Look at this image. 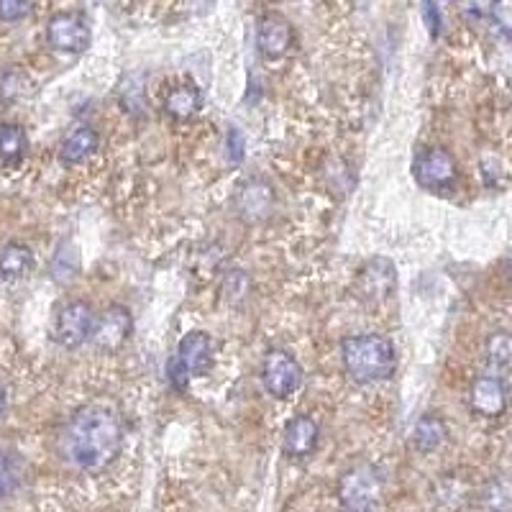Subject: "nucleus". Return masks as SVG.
Masks as SVG:
<instances>
[{
  "instance_id": "obj_6",
  "label": "nucleus",
  "mask_w": 512,
  "mask_h": 512,
  "mask_svg": "<svg viewBox=\"0 0 512 512\" xmlns=\"http://www.w3.org/2000/svg\"><path fill=\"white\" fill-rule=\"evenodd\" d=\"M300 382H303V369L287 351L272 349L264 356L262 384L269 395L277 400H287L300 390Z\"/></svg>"
},
{
  "instance_id": "obj_24",
  "label": "nucleus",
  "mask_w": 512,
  "mask_h": 512,
  "mask_svg": "<svg viewBox=\"0 0 512 512\" xmlns=\"http://www.w3.org/2000/svg\"><path fill=\"white\" fill-rule=\"evenodd\" d=\"M244 152V134H241L239 128H231V131H228V159H231L233 164H239L241 159H244Z\"/></svg>"
},
{
  "instance_id": "obj_5",
  "label": "nucleus",
  "mask_w": 512,
  "mask_h": 512,
  "mask_svg": "<svg viewBox=\"0 0 512 512\" xmlns=\"http://www.w3.org/2000/svg\"><path fill=\"white\" fill-rule=\"evenodd\" d=\"M379 497V477L372 466H354L338 482V500L346 512H374Z\"/></svg>"
},
{
  "instance_id": "obj_23",
  "label": "nucleus",
  "mask_w": 512,
  "mask_h": 512,
  "mask_svg": "<svg viewBox=\"0 0 512 512\" xmlns=\"http://www.w3.org/2000/svg\"><path fill=\"white\" fill-rule=\"evenodd\" d=\"M31 6L29 3H16V0H0V21H21L24 16H29Z\"/></svg>"
},
{
  "instance_id": "obj_20",
  "label": "nucleus",
  "mask_w": 512,
  "mask_h": 512,
  "mask_svg": "<svg viewBox=\"0 0 512 512\" xmlns=\"http://www.w3.org/2000/svg\"><path fill=\"white\" fill-rule=\"evenodd\" d=\"M487 361L497 372H510L512 369V336L510 333H495L487 341Z\"/></svg>"
},
{
  "instance_id": "obj_18",
  "label": "nucleus",
  "mask_w": 512,
  "mask_h": 512,
  "mask_svg": "<svg viewBox=\"0 0 512 512\" xmlns=\"http://www.w3.org/2000/svg\"><path fill=\"white\" fill-rule=\"evenodd\" d=\"M26 154V131L16 123L0 126V159L3 164H21Z\"/></svg>"
},
{
  "instance_id": "obj_8",
  "label": "nucleus",
  "mask_w": 512,
  "mask_h": 512,
  "mask_svg": "<svg viewBox=\"0 0 512 512\" xmlns=\"http://www.w3.org/2000/svg\"><path fill=\"white\" fill-rule=\"evenodd\" d=\"M47 41L57 52L80 54L90 44V26L80 13H57L49 18Z\"/></svg>"
},
{
  "instance_id": "obj_27",
  "label": "nucleus",
  "mask_w": 512,
  "mask_h": 512,
  "mask_svg": "<svg viewBox=\"0 0 512 512\" xmlns=\"http://www.w3.org/2000/svg\"><path fill=\"white\" fill-rule=\"evenodd\" d=\"M507 277H510V282H512V259H510V264H507Z\"/></svg>"
},
{
  "instance_id": "obj_1",
  "label": "nucleus",
  "mask_w": 512,
  "mask_h": 512,
  "mask_svg": "<svg viewBox=\"0 0 512 512\" xmlns=\"http://www.w3.org/2000/svg\"><path fill=\"white\" fill-rule=\"evenodd\" d=\"M123 448V423L111 408H80L62 431V451L82 472H103L118 459Z\"/></svg>"
},
{
  "instance_id": "obj_10",
  "label": "nucleus",
  "mask_w": 512,
  "mask_h": 512,
  "mask_svg": "<svg viewBox=\"0 0 512 512\" xmlns=\"http://www.w3.org/2000/svg\"><path fill=\"white\" fill-rule=\"evenodd\" d=\"M292 47V29L287 18L280 13H269L259 21L256 29V49L264 59H280L285 57L287 49Z\"/></svg>"
},
{
  "instance_id": "obj_9",
  "label": "nucleus",
  "mask_w": 512,
  "mask_h": 512,
  "mask_svg": "<svg viewBox=\"0 0 512 512\" xmlns=\"http://www.w3.org/2000/svg\"><path fill=\"white\" fill-rule=\"evenodd\" d=\"M128 336H131V315L121 305H113L95 320L93 344L100 351H118Z\"/></svg>"
},
{
  "instance_id": "obj_7",
  "label": "nucleus",
  "mask_w": 512,
  "mask_h": 512,
  "mask_svg": "<svg viewBox=\"0 0 512 512\" xmlns=\"http://www.w3.org/2000/svg\"><path fill=\"white\" fill-rule=\"evenodd\" d=\"M95 313L88 303L75 300V303L64 305L57 313L54 320V341L59 346H67V349H75L82 346L88 338H93L95 331Z\"/></svg>"
},
{
  "instance_id": "obj_15",
  "label": "nucleus",
  "mask_w": 512,
  "mask_h": 512,
  "mask_svg": "<svg viewBox=\"0 0 512 512\" xmlns=\"http://www.w3.org/2000/svg\"><path fill=\"white\" fill-rule=\"evenodd\" d=\"M98 144H100L98 131L90 126H82V128H77L75 134L67 136V141L62 144V152H59V157H62L64 164H77V162H82V159H88L90 154L98 149Z\"/></svg>"
},
{
  "instance_id": "obj_13",
  "label": "nucleus",
  "mask_w": 512,
  "mask_h": 512,
  "mask_svg": "<svg viewBox=\"0 0 512 512\" xmlns=\"http://www.w3.org/2000/svg\"><path fill=\"white\" fill-rule=\"evenodd\" d=\"M395 282V267H392L387 259H374V262H369L367 267L361 269L356 287H359L361 295L369 297V300H384L387 295H392Z\"/></svg>"
},
{
  "instance_id": "obj_11",
  "label": "nucleus",
  "mask_w": 512,
  "mask_h": 512,
  "mask_svg": "<svg viewBox=\"0 0 512 512\" xmlns=\"http://www.w3.org/2000/svg\"><path fill=\"white\" fill-rule=\"evenodd\" d=\"M233 205H236V213H239L244 221L249 223L264 221V218L272 213L274 192L267 182L249 180L236 190V195H233Z\"/></svg>"
},
{
  "instance_id": "obj_3",
  "label": "nucleus",
  "mask_w": 512,
  "mask_h": 512,
  "mask_svg": "<svg viewBox=\"0 0 512 512\" xmlns=\"http://www.w3.org/2000/svg\"><path fill=\"white\" fill-rule=\"evenodd\" d=\"M210 354H213V344H210L208 333H187L180 341V346H177L175 359L169 361V382L175 384L177 390H187V384H190L192 377H200V374L208 372Z\"/></svg>"
},
{
  "instance_id": "obj_2",
  "label": "nucleus",
  "mask_w": 512,
  "mask_h": 512,
  "mask_svg": "<svg viewBox=\"0 0 512 512\" xmlns=\"http://www.w3.org/2000/svg\"><path fill=\"white\" fill-rule=\"evenodd\" d=\"M341 359H344V369L354 382L372 384L390 379L395 374V349L392 341L377 333H367V336H351L341 344Z\"/></svg>"
},
{
  "instance_id": "obj_17",
  "label": "nucleus",
  "mask_w": 512,
  "mask_h": 512,
  "mask_svg": "<svg viewBox=\"0 0 512 512\" xmlns=\"http://www.w3.org/2000/svg\"><path fill=\"white\" fill-rule=\"evenodd\" d=\"M200 105H203V95L192 85H180V88L167 95V113L177 121H187V118L195 116L200 111Z\"/></svg>"
},
{
  "instance_id": "obj_25",
  "label": "nucleus",
  "mask_w": 512,
  "mask_h": 512,
  "mask_svg": "<svg viewBox=\"0 0 512 512\" xmlns=\"http://www.w3.org/2000/svg\"><path fill=\"white\" fill-rule=\"evenodd\" d=\"M423 11H425V18H428L425 24H428V29H431V36H438V31H441V16H438V8L428 3V6H423Z\"/></svg>"
},
{
  "instance_id": "obj_14",
  "label": "nucleus",
  "mask_w": 512,
  "mask_h": 512,
  "mask_svg": "<svg viewBox=\"0 0 512 512\" xmlns=\"http://www.w3.org/2000/svg\"><path fill=\"white\" fill-rule=\"evenodd\" d=\"M318 446V423L308 415H297L287 423L285 431V451L295 459L310 456Z\"/></svg>"
},
{
  "instance_id": "obj_19",
  "label": "nucleus",
  "mask_w": 512,
  "mask_h": 512,
  "mask_svg": "<svg viewBox=\"0 0 512 512\" xmlns=\"http://www.w3.org/2000/svg\"><path fill=\"white\" fill-rule=\"evenodd\" d=\"M415 446L423 451V454H431L446 441V423L436 415H423L415 425V436H413Z\"/></svg>"
},
{
  "instance_id": "obj_4",
  "label": "nucleus",
  "mask_w": 512,
  "mask_h": 512,
  "mask_svg": "<svg viewBox=\"0 0 512 512\" xmlns=\"http://www.w3.org/2000/svg\"><path fill=\"white\" fill-rule=\"evenodd\" d=\"M413 175L425 190L446 192L459 180V167H456V159L451 157V152H446L441 146H431L415 157Z\"/></svg>"
},
{
  "instance_id": "obj_12",
  "label": "nucleus",
  "mask_w": 512,
  "mask_h": 512,
  "mask_svg": "<svg viewBox=\"0 0 512 512\" xmlns=\"http://www.w3.org/2000/svg\"><path fill=\"white\" fill-rule=\"evenodd\" d=\"M472 408L484 418H497L507 408L505 382L497 374H484L472 384Z\"/></svg>"
},
{
  "instance_id": "obj_21",
  "label": "nucleus",
  "mask_w": 512,
  "mask_h": 512,
  "mask_svg": "<svg viewBox=\"0 0 512 512\" xmlns=\"http://www.w3.org/2000/svg\"><path fill=\"white\" fill-rule=\"evenodd\" d=\"M24 72L16 70V67H8V70L0 72V100L13 103L18 95L24 93Z\"/></svg>"
},
{
  "instance_id": "obj_22",
  "label": "nucleus",
  "mask_w": 512,
  "mask_h": 512,
  "mask_svg": "<svg viewBox=\"0 0 512 512\" xmlns=\"http://www.w3.org/2000/svg\"><path fill=\"white\" fill-rule=\"evenodd\" d=\"M18 482V472H16V461L8 451L0 448V497L11 495L13 487Z\"/></svg>"
},
{
  "instance_id": "obj_26",
  "label": "nucleus",
  "mask_w": 512,
  "mask_h": 512,
  "mask_svg": "<svg viewBox=\"0 0 512 512\" xmlns=\"http://www.w3.org/2000/svg\"><path fill=\"white\" fill-rule=\"evenodd\" d=\"M6 402H8L6 387H3V382H0V413H3V410H6Z\"/></svg>"
},
{
  "instance_id": "obj_16",
  "label": "nucleus",
  "mask_w": 512,
  "mask_h": 512,
  "mask_svg": "<svg viewBox=\"0 0 512 512\" xmlns=\"http://www.w3.org/2000/svg\"><path fill=\"white\" fill-rule=\"evenodd\" d=\"M34 267V254L26 244H8L0 251V277L3 280H18Z\"/></svg>"
}]
</instances>
